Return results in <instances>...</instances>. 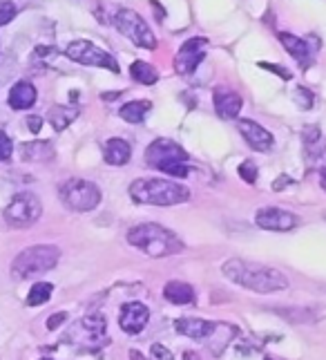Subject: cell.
Instances as JSON below:
<instances>
[{
    "instance_id": "1",
    "label": "cell",
    "mask_w": 326,
    "mask_h": 360,
    "mask_svg": "<svg viewBox=\"0 0 326 360\" xmlns=\"http://www.w3.org/2000/svg\"><path fill=\"white\" fill-rule=\"evenodd\" d=\"M222 271L230 282L257 293H275L289 287V280H286L280 271L264 267V264H253V262L235 258V260H228L222 267Z\"/></svg>"
},
{
    "instance_id": "2",
    "label": "cell",
    "mask_w": 326,
    "mask_h": 360,
    "mask_svg": "<svg viewBox=\"0 0 326 360\" xmlns=\"http://www.w3.org/2000/svg\"><path fill=\"white\" fill-rule=\"evenodd\" d=\"M128 242L150 258H168L184 251V242L159 224H139L128 233Z\"/></svg>"
},
{
    "instance_id": "3",
    "label": "cell",
    "mask_w": 326,
    "mask_h": 360,
    "mask_svg": "<svg viewBox=\"0 0 326 360\" xmlns=\"http://www.w3.org/2000/svg\"><path fill=\"white\" fill-rule=\"evenodd\" d=\"M130 197L143 206H177L188 200L190 191L168 179H137L130 186Z\"/></svg>"
},
{
    "instance_id": "4",
    "label": "cell",
    "mask_w": 326,
    "mask_h": 360,
    "mask_svg": "<svg viewBox=\"0 0 326 360\" xmlns=\"http://www.w3.org/2000/svg\"><path fill=\"white\" fill-rule=\"evenodd\" d=\"M61 260V251L52 244H38L30 246L12 262V276L16 280H30L34 276L52 271Z\"/></svg>"
},
{
    "instance_id": "5",
    "label": "cell",
    "mask_w": 326,
    "mask_h": 360,
    "mask_svg": "<svg viewBox=\"0 0 326 360\" xmlns=\"http://www.w3.org/2000/svg\"><path fill=\"white\" fill-rule=\"evenodd\" d=\"M146 161L152 166L161 170V173H166L170 177H177V179H184L188 177V155L186 150L181 148L179 144L170 139H157L152 141L146 150Z\"/></svg>"
},
{
    "instance_id": "6",
    "label": "cell",
    "mask_w": 326,
    "mask_h": 360,
    "mask_svg": "<svg viewBox=\"0 0 326 360\" xmlns=\"http://www.w3.org/2000/svg\"><path fill=\"white\" fill-rule=\"evenodd\" d=\"M67 343H72L79 349H88V352H97L103 345H108V325L101 314L85 316L79 322H74L72 329L65 336Z\"/></svg>"
},
{
    "instance_id": "7",
    "label": "cell",
    "mask_w": 326,
    "mask_h": 360,
    "mask_svg": "<svg viewBox=\"0 0 326 360\" xmlns=\"http://www.w3.org/2000/svg\"><path fill=\"white\" fill-rule=\"evenodd\" d=\"M61 202L70 208V211L88 213L94 211L101 204V188L97 184L88 182V179H70L59 188Z\"/></svg>"
},
{
    "instance_id": "8",
    "label": "cell",
    "mask_w": 326,
    "mask_h": 360,
    "mask_svg": "<svg viewBox=\"0 0 326 360\" xmlns=\"http://www.w3.org/2000/svg\"><path fill=\"white\" fill-rule=\"evenodd\" d=\"M43 204L34 193H18L5 208V222L14 229H27L41 220Z\"/></svg>"
},
{
    "instance_id": "9",
    "label": "cell",
    "mask_w": 326,
    "mask_h": 360,
    "mask_svg": "<svg viewBox=\"0 0 326 360\" xmlns=\"http://www.w3.org/2000/svg\"><path fill=\"white\" fill-rule=\"evenodd\" d=\"M114 25H117V30L126 36V39H130L134 45L143 47V50H155L157 47V39L148 27V23L143 21L137 12H132V9H119L117 16H114Z\"/></svg>"
},
{
    "instance_id": "10",
    "label": "cell",
    "mask_w": 326,
    "mask_h": 360,
    "mask_svg": "<svg viewBox=\"0 0 326 360\" xmlns=\"http://www.w3.org/2000/svg\"><path fill=\"white\" fill-rule=\"evenodd\" d=\"M65 54H67V59H72L74 63L92 65V68H105L114 74H119V63L114 61V56L90 41H72L67 45Z\"/></svg>"
},
{
    "instance_id": "11",
    "label": "cell",
    "mask_w": 326,
    "mask_h": 360,
    "mask_svg": "<svg viewBox=\"0 0 326 360\" xmlns=\"http://www.w3.org/2000/svg\"><path fill=\"white\" fill-rule=\"evenodd\" d=\"M206 47H208V41L201 39V36L188 39L184 45H181L177 56H175V70H177V74H181V77H188V74H193L199 68V63L204 61Z\"/></svg>"
},
{
    "instance_id": "12",
    "label": "cell",
    "mask_w": 326,
    "mask_h": 360,
    "mask_svg": "<svg viewBox=\"0 0 326 360\" xmlns=\"http://www.w3.org/2000/svg\"><path fill=\"white\" fill-rule=\"evenodd\" d=\"M255 222L266 231H291L297 226V222H300V217L284 211V208L266 206L255 213Z\"/></svg>"
},
{
    "instance_id": "13",
    "label": "cell",
    "mask_w": 326,
    "mask_h": 360,
    "mask_svg": "<svg viewBox=\"0 0 326 360\" xmlns=\"http://www.w3.org/2000/svg\"><path fill=\"white\" fill-rule=\"evenodd\" d=\"M150 320V311L146 305L141 302H128V305L121 307V316H119V325L126 334H141L146 329Z\"/></svg>"
},
{
    "instance_id": "14",
    "label": "cell",
    "mask_w": 326,
    "mask_h": 360,
    "mask_svg": "<svg viewBox=\"0 0 326 360\" xmlns=\"http://www.w3.org/2000/svg\"><path fill=\"white\" fill-rule=\"evenodd\" d=\"M239 132H242V137L248 141V146L260 150V153H268L275 144L271 132L251 119H239Z\"/></svg>"
},
{
    "instance_id": "15",
    "label": "cell",
    "mask_w": 326,
    "mask_h": 360,
    "mask_svg": "<svg viewBox=\"0 0 326 360\" xmlns=\"http://www.w3.org/2000/svg\"><path fill=\"white\" fill-rule=\"evenodd\" d=\"M175 327L181 336H188V338H195V340H206L210 338L217 331V322H210V320H201V318H179L175 322Z\"/></svg>"
},
{
    "instance_id": "16",
    "label": "cell",
    "mask_w": 326,
    "mask_h": 360,
    "mask_svg": "<svg viewBox=\"0 0 326 360\" xmlns=\"http://www.w3.org/2000/svg\"><path fill=\"white\" fill-rule=\"evenodd\" d=\"M244 101L237 92L230 90H215V110L222 119H235L242 110Z\"/></svg>"
},
{
    "instance_id": "17",
    "label": "cell",
    "mask_w": 326,
    "mask_h": 360,
    "mask_svg": "<svg viewBox=\"0 0 326 360\" xmlns=\"http://www.w3.org/2000/svg\"><path fill=\"white\" fill-rule=\"evenodd\" d=\"M36 97L38 94H36L34 85L27 81H21L9 90V106L14 110H30L36 103Z\"/></svg>"
},
{
    "instance_id": "18",
    "label": "cell",
    "mask_w": 326,
    "mask_h": 360,
    "mask_svg": "<svg viewBox=\"0 0 326 360\" xmlns=\"http://www.w3.org/2000/svg\"><path fill=\"white\" fill-rule=\"evenodd\" d=\"M280 43L286 47V52H289L293 59L300 61V65L304 70L309 68V65H311V47H309V43L302 41V39H297V36H293L289 32L280 34Z\"/></svg>"
},
{
    "instance_id": "19",
    "label": "cell",
    "mask_w": 326,
    "mask_h": 360,
    "mask_svg": "<svg viewBox=\"0 0 326 360\" xmlns=\"http://www.w3.org/2000/svg\"><path fill=\"white\" fill-rule=\"evenodd\" d=\"M130 155L132 150L126 139H110L103 150V157L110 166H126L130 161Z\"/></svg>"
},
{
    "instance_id": "20",
    "label": "cell",
    "mask_w": 326,
    "mask_h": 360,
    "mask_svg": "<svg viewBox=\"0 0 326 360\" xmlns=\"http://www.w3.org/2000/svg\"><path fill=\"white\" fill-rule=\"evenodd\" d=\"M21 157H23V161L41 164V161L54 159V148L50 141H27V144L21 146Z\"/></svg>"
},
{
    "instance_id": "21",
    "label": "cell",
    "mask_w": 326,
    "mask_h": 360,
    "mask_svg": "<svg viewBox=\"0 0 326 360\" xmlns=\"http://www.w3.org/2000/svg\"><path fill=\"white\" fill-rule=\"evenodd\" d=\"M163 296H166V300L172 302V305H190V302H195V289L186 282L175 280L163 287Z\"/></svg>"
},
{
    "instance_id": "22",
    "label": "cell",
    "mask_w": 326,
    "mask_h": 360,
    "mask_svg": "<svg viewBox=\"0 0 326 360\" xmlns=\"http://www.w3.org/2000/svg\"><path fill=\"white\" fill-rule=\"evenodd\" d=\"M150 110H152L150 101H130L119 110V115H121L123 121H128V123H141L150 115Z\"/></svg>"
},
{
    "instance_id": "23",
    "label": "cell",
    "mask_w": 326,
    "mask_h": 360,
    "mask_svg": "<svg viewBox=\"0 0 326 360\" xmlns=\"http://www.w3.org/2000/svg\"><path fill=\"white\" fill-rule=\"evenodd\" d=\"M76 117H79V110H76V108H67V106H54L50 110V115H47V119H50L52 128L56 132H63Z\"/></svg>"
},
{
    "instance_id": "24",
    "label": "cell",
    "mask_w": 326,
    "mask_h": 360,
    "mask_svg": "<svg viewBox=\"0 0 326 360\" xmlns=\"http://www.w3.org/2000/svg\"><path fill=\"white\" fill-rule=\"evenodd\" d=\"M130 74H132L134 81H139V83H143V85H155V83L159 81L157 70L152 68L150 63H146V61H134V63L130 65Z\"/></svg>"
},
{
    "instance_id": "25",
    "label": "cell",
    "mask_w": 326,
    "mask_h": 360,
    "mask_svg": "<svg viewBox=\"0 0 326 360\" xmlns=\"http://www.w3.org/2000/svg\"><path fill=\"white\" fill-rule=\"evenodd\" d=\"M52 291H54V287L50 282H36L32 287V291H30V296H27V305L30 307L45 305V302L52 298Z\"/></svg>"
},
{
    "instance_id": "26",
    "label": "cell",
    "mask_w": 326,
    "mask_h": 360,
    "mask_svg": "<svg viewBox=\"0 0 326 360\" xmlns=\"http://www.w3.org/2000/svg\"><path fill=\"white\" fill-rule=\"evenodd\" d=\"M16 14H18V9H16V5L12 3V0H0V27L12 23L16 18Z\"/></svg>"
},
{
    "instance_id": "27",
    "label": "cell",
    "mask_w": 326,
    "mask_h": 360,
    "mask_svg": "<svg viewBox=\"0 0 326 360\" xmlns=\"http://www.w3.org/2000/svg\"><path fill=\"white\" fill-rule=\"evenodd\" d=\"M293 101H295L302 110H311V106H313V92L306 90V88H297L295 94H293Z\"/></svg>"
},
{
    "instance_id": "28",
    "label": "cell",
    "mask_w": 326,
    "mask_h": 360,
    "mask_svg": "<svg viewBox=\"0 0 326 360\" xmlns=\"http://www.w3.org/2000/svg\"><path fill=\"white\" fill-rule=\"evenodd\" d=\"M239 177H242L246 184H255L257 182V166L253 164V161H244V164L239 166Z\"/></svg>"
},
{
    "instance_id": "29",
    "label": "cell",
    "mask_w": 326,
    "mask_h": 360,
    "mask_svg": "<svg viewBox=\"0 0 326 360\" xmlns=\"http://www.w3.org/2000/svg\"><path fill=\"white\" fill-rule=\"evenodd\" d=\"M14 153V144L12 139H9L3 130H0V161H7L9 157H12Z\"/></svg>"
},
{
    "instance_id": "30",
    "label": "cell",
    "mask_w": 326,
    "mask_h": 360,
    "mask_svg": "<svg viewBox=\"0 0 326 360\" xmlns=\"http://www.w3.org/2000/svg\"><path fill=\"white\" fill-rule=\"evenodd\" d=\"M150 358L152 360H175V356L168 352V347H163L159 343L150 347Z\"/></svg>"
},
{
    "instance_id": "31",
    "label": "cell",
    "mask_w": 326,
    "mask_h": 360,
    "mask_svg": "<svg viewBox=\"0 0 326 360\" xmlns=\"http://www.w3.org/2000/svg\"><path fill=\"white\" fill-rule=\"evenodd\" d=\"M260 68H264V70H271V72H275V74H280V77H282L284 81H291V72H289V70H284V68H282V65L260 63Z\"/></svg>"
},
{
    "instance_id": "32",
    "label": "cell",
    "mask_w": 326,
    "mask_h": 360,
    "mask_svg": "<svg viewBox=\"0 0 326 360\" xmlns=\"http://www.w3.org/2000/svg\"><path fill=\"white\" fill-rule=\"evenodd\" d=\"M65 320H67V314H65V311H61V314H54V316H50V320H47V329H50V331L59 329Z\"/></svg>"
},
{
    "instance_id": "33",
    "label": "cell",
    "mask_w": 326,
    "mask_h": 360,
    "mask_svg": "<svg viewBox=\"0 0 326 360\" xmlns=\"http://www.w3.org/2000/svg\"><path fill=\"white\" fill-rule=\"evenodd\" d=\"M43 126V119L41 117H27V128H30L32 132H38Z\"/></svg>"
},
{
    "instance_id": "34",
    "label": "cell",
    "mask_w": 326,
    "mask_h": 360,
    "mask_svg": "<svg viewBox=\"0 0 326 360\" xmlns=\"http://www.w3.org/2000/svg\"><path fill=\"white\" fill-rule=\"evenodd\" d=\"M184 360H199V356L195 352H186L184 354Z\"/></svg>"
},
{
    "instance_id": "35",
    "label": "cell",
    "mask_w": 326,
    "mask_h": 360,
    "mask_svg": "<svg viewBox=\"0 0 326 360\" xmlns=\"http://www.w3.org/2000/svg\"><path fill=\"white\" fill-rule=\"evenodd\" d=\"M320 182H322V188L326 191V168H322V175H320Z\"/></svg>"
},
{
    "instance_id": "36",
    "label": "cell",
    "mask_w": 326,
    "mask_h": 360,
    "mask_svg": "<svg viewBox=\"0 0 326 360\" xmlns=\"http://www.w3.org/2000/svg\"><path fill=\"white\" fill-rule=\"evenodd\" d=\"M130 358H132V360H143V356H141L139 352H130Z\"/></svg>"
},
{
    "instance_id": "37",
    "label": "cell",
    "mask_w": 326,
    "mask_h": 360,
    "mask_svg": "<svg viewBox=\"0 0 326 360\" xmlns=\"http://www.w3.org/2000/svg\"><path fill=\"white\" fill-rule=\"evenodd\" d=\"M41 360H52V358H41Z\"/></svg>"
},
{
    "instance_id": "38",
    "label": "cell",
    "mask_w": 326,
    "mask_h": 360,
    "mask_svg": "<svg viewBox=\"0 0 326 360\" xmlns=\"http://www.w3.org/2000/svg\"><path fill=\"white\" fill-rule=\"evenodd\" d=\"M266 360H273V358H266Z\"/></svg>"
},
{
    "instance_id": "39",
    "label": "cell",
    "mask_w": 326,
    "mask_h": 360,
    "mask_svg": "<svg viewBox=\"0 0 326 360\" xmlns=\"http://www.w3.org/2000/svg\"><path fill=\"white\" fill-rule=\"evenodd\" d=\"M324 217H326V215H324Z\"/></svg>"
}]
</instances>
